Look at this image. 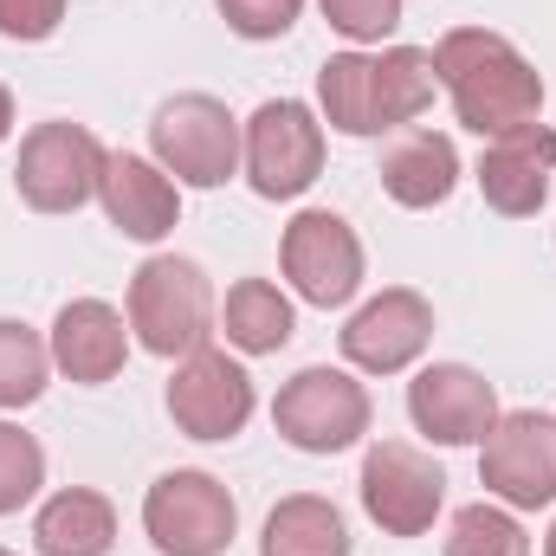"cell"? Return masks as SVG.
<instances>
[{
	"instance_id": "cell-18",
	"label": "cell",
	"mask_w": 556,
	"mask_h": 556,
	"mask_svg": "<svg viewBox=\"0 0 556 556\" xmlns=\"http://www.w3.org/2000/svg\"><path fill=\"white\" fill-rule=\"evenodd\" d=\"M453 188H459V149L453 137H440V130H395V142L382 149V194L395 201V207H440V201H453Z\"/></svg>"
},
{
	"instance_id": "cell-26",
	"label": "cell",
	"mask_w": 556,
	"mask_h": 556,
	"mask_svg": "<svg viewBox=\"0 0 556 556\" xmlns=\"http://www.w3.org/2000/svg\"><path fill=\"white\" fill-rule=\"evenodd\" d=\"M214 7H220L227 33H240V39H253V46L285 39V33L298 26V13H304V0H214Z\"/></svg>"
},
{
	"instance_id": "cell-14",
	"label": "cell",
	"mask_w": 556,
	"mask_h": 556,
	"mask_svg": "<svg viewBox=\"0 0 556 556\" xmlns=\"http://www.w3.org/2000/svg\"><path fill=\"white\" fill-rule=\"evenodd\" d=\"M408 420L427 446H479L498 420V389L466 363H427L408 382Z\"/></svg>"
},
{
	"instance_id": "cell-20",
	"label": "cell",
	"mask_w": 556,
	"mask_h": 556,
	"mask_svg": "<svg viewBox=\"0 0 556 556\" xmlns=\"http://www.w3.org/2000/svg\"><path fill=\"white\" fill-rule=\"evenodd\" d=\"M260 556H350V525L330 498L317 492H291L266 511Z\"/></svg>"
},
{
	"instance_id": "cell-11",
	"label": "cell",
	"mask_w": 556,
	"mask_h": 556,
	"mask_svg": "<svg viewBox=\"0 0 556 556\" xmlns=\"http://www.w3.org/2000/svg\"><path fill=\"white\" fill-rule=\"evenodd\" d=\"M363 511L382 538H427L440 505H446V472L433 466V453H420L408 440H376L363 453Z\"/></svg>"
},
{
	"instance_id": "cell-29",
	"label": "cell",
	"mask_w": 556,
	"mask_h": 556,
	"mask_svg": "<svg viewBox=\"0 0 556 556\" xmlns=\"http://www.w3.org/2000/svg\"><path fill=\"white\" fill-rule=\"evenodd\" d=\"M544 556H556V525H551V538H544Z\"/></svg>"
},
{
	"instance_id": "cell-3",
	"label": "cell",
	"mask_w": 556,
	"mask_h": 556,
	"mask_svg": "<svg viewBox=\"0 0 556 556\" xmlns=\"http://www.w3.org/2000/svg\"><path fill=\"white\" fill-rule=\"evenodd\" d=\"M124 317H130V337H137L149 356L162 363H181L194 350L214 343V285L194 260L181 253H149L130 278V298H124Z\"/></svg>"
},
{
	"instance_id": "cell-12",
	"label": "cell",
	"mask_w": 556,
	"mask_h": 556,
	"mask_svg": "<svg viewBox=\"0 0 556 556\" xmlns=\"http://www.w3.org/2000/svg\"><path fill=\"white\" fill-rule=\"evenodd\" d=\"M260 408V389H253V376H247V363L240 356H227V350H194V356H181L175 363V376H168V420L188 433V440H240L247 433V420Z\"/></svg>"
},
{
	"instance_id": "cell-2",
	"label": "cell",
	"mask_w": 556,
	"mask_h": 556,
	"mask_svg": "<svg viewBox=\"0 0 556 556\" xmlns=\"http://www.w3.org/2000/svg\"><path fill=\"white\" fill-rule=\"evenodd\" d=\"M433 52L427 46H382V52H330L317 72V117L337 137H389L408 130L433 104Z\"/></svg>"
},
{
	"instance_id": "cell-5",
	"label": "cell",
	"mask_w": 556,
	"mask_h": 556,
	"mask_svg": "<svg viewBox=\"0 0 556 556\" xmlns=\"http://www.w3.org/2000/svg\"><path fill=\"white\" fill-rule=\"evenodd\" d=\"M142 531L162 556H227L240 538V505L214 472L175 466L142 492Z\"/></svg>"
},
{
	"instance_id": "cell-21",
	"label": "cell",
	"mask_w": 556,
	"mask_h": 556,
	"mask_svg": "<svg viewBox=\"0 0 556 556\" xmlns=\"http://www.w3.org/2000/svg\"><path fill=\"white\" fill-rule=\"evenodd\" d=\"M220 330L240 356H278L298 337V311L273 278H240L220 304Z\"/></svg>"
},
{
	"instance_id": "cell-15",
	"label": "cell",
	"mask_w": 556,
	"mask_h": 556,
	"mask_svg": "<svg viewBox=\"0 0 556 556\" xmlns=\"http://www.w3.org/2000/svg\"><path fill=\"white\" fill-rule=\"evenodd\" d=\"M551 175H556V130L551 124H525V130L492 137L485 155H479V168H472L485 207L505 214V220H531L551 201Z\"/></svg>"
},
{
	"instance_id": "cell-6",
	"label": "cell",
	"mask_w": 556,
	"mask_h": 556,
	"mask_svg": "<svg viewBox=\"0 0 556 556\" xmlns=\"http://www.w3.org/2000/svg\"><path fill=\"white\" fill-rule=\"evenodd\" d=\"M240 168L260 201H298L324 175V117L304 98H266L240 130Z\"/></svg>"
},
{
	"instance_id": "cell-28",
	"label": "cell",
	"mask_w": 556,
	"mask_h": 556,
	"mask_svg": "<svg viewBox=\"0 0 556 556\" xmlns=\"http://www.w3.org/2000/svg\"><path fill=\"white\" fill-rule=\"evenodd\" d=\"M13 137V91H7V85H0V142Z\"/></svg>"
},
{
	"instance_id": "cell-23",
	"label": "cell",
	"mask_w": 556,
	"mask_h": 556,
	"mask_svg": "<svg viewBox=\"0 0 556 556\" xmlns=\"http://www.w3.org/2000/svg\"><path fill=\"white\" fill-rule=\"evenodd\" d=\"M446 556H531V538L518 525V511H505L498 498H479V505H459L453 525H446Z\"/></svg>"
},
{
	"instance_id": "cell-17",
	"label": "cell",
	"mask_w": 556,
	"mask_h": 556,
	"mask_svg": "<svg viewBox=\"0 0 556 556\" xmlns=\"http://www.w3.org/2000/svg\"><path fill=\"white\" fill-rule=\"evenodd\" d=\"M98 201H104V220L137 240V247H155L175 233L181 220V188L149 162V155H130V149H111L104 162V181H98Z\"/></svg>"
},
{
	"instance_id": "cell-8",
	"label": "cell",
	"mask_w": 556,
	"mask_h": 556,
	"mask_svg": "<svg viewBox=\"0 0 556 556\" xmlns=\"http://www.w3.org/2000/svg\"><path fill=\"white\" fill-rule=\"evenodd\" d=\"M273 427L298 453H350L369 433V389L350 369L311 363L298 369L273 402Z\"/></svg>"
},
{
	"instance_id": "cell-1",
	"label": "cell",
	"mask_w": 556,
	"mask_h": 556,
	"mask_svg": "<svg viewBox=\"0 0 556 556\" xmlns=\"http://www.w3.org/2000/svg\"><path fill=\"white\" fill-rule=\"evenodd\" d=\"M433 78L453 98V117L472 137H505L544 124V72L492 26H453L433 46Z\"/></svg>"
},
{
	"instance_id": "cell-4",
	"label": "cell",
	"mask_w": 556,
	"mask_h": 556,
	"mask_svg": "<svg viewBox=\"0 0 556 556\" xmlns=\"http://www.w3.org/2000/svg\"><path fill=\"white\" fill-rule=\"evenodd\" d=\"M149 162L175 188H227L240 175V124L220 98L181 91L149 117Z\"/></svg>"
},
{
	"instance_id": "cell-24",
	"label": "cell",
	"mask_w": 556,
	"mask_h": 556,
	"mask_svg": "<svg viewBox=\"0 0 556 556\" xmlns=\"http://www.w3.org/2000/svg\"><path fill=\"white\" fill-rule=\"evenodd\" d=\"M39 485H46V446L20 420H0V518H13L20 505H33Z\"/></svg>"
},
{
	"instance_id": "cell-13",
	"label": "cell",
	"mask_w": 556,
	"mask_h": 556,
	"mask_svg": "<svg viewBox=\"0 0 556 556\" xmlns=\"http://www.w3.org/2000/svg\"><path fill=\"white\" fill-rule=\"evenodd\" d=\"M343 343V363L363 369V376H402L415 369L433 343V304L420 298L415 285H389L376 291L369 304L350 311V324L337 330Z\"/></svg>"
},
{
	"instance_id": "cell-30",
	"label": "cell",
	"mask_w": 556,
	"mask_h": 556,
	"mask_svg": "<svg viewBox=\"0 0 556 556\" xmlns=\"http://www.w3.org/2000/svg\"><path fill=\"white\" fill-rule=\"evenodd\" d=\"M0 556H13V551H0Z\"/></svg>"
},
{
	"instance_id": "cell-16",
	"label": "cell",
	"mask_w": 556,
	"mask_h": 556,
	"mask_svg": "<svg viewBox=\"0 0 556 556\" xmlns=\"http://www.w3.org/2000/svg\"><path fill=\"white\" fill-rule=\"evenodd\" d=\"M46 343H52V369H59L65 382L104 389V382H117L124 363H130V317H124L117 304H104V298H72V304H59Z\"/></svg>"
},
{
	"instance_id": "cell-9",
	"label": "cell",
	"mask_w": 556,
	"mask_h": 556,
	"mask_svg": "<svg viewBox=\"0 0 556 556\" xmlns=\"http://www.w3.org/2000/svg\"><path fill=\"white\" fill-rule=\"evenodd\" d=\"M479 485L505 511H544L556 505V415L511 408L479 440Z\"/></svg>"
},
{
	"instance_id": "cell-27",
	"label": "cell",
	"mask_w": 556,
	"mask_h": 556,
	"mask_svg": "<svg viewBox=\"0 0 556 556\" xmlns=\"http://www.w3.org/2000/svg\"><path fill=\"white\" fill-rule=\"evenodd\" d=\"M72 0H0V39H20V46H39L59 33Z\"/></svg>"
},
{
	"instance_id": "cell-22",
	"label": "cell",
	"mask_w": 556,
	"mask_h": 556,
	"mask_svg": "<svg viewBox=\"0 0 556 556\" xmlns=\"http://www.w3.org/2000/svg\"><path fill=\"white\" fill-rule=\"evenodd\" d=\"M52 382V343L20 324V317H0V415H20L46 395Z\"/></svg>"
},
{
	"instance_id": "cell-19",
	"label": "cell",
	"mask_w": 556,
	"mask_h": 556,
	"mask_svg": "<svg viewBox=\"0 0 556 556\" xmlns=\"http://www.w3.org/2000/svg\"><path fill=\"white\" fill-rule=\"evenodd\" d=\"M39 556H111L117 551V505L91 485H65L33 511Z\"/></svg>"
},
{
	"instance_id": "cell-7",
	"label": "cell",
	"mask_w": 556,
	"mask_h": 556,
	"mask_svg": "<svg viewBox=\"0 0 556 556\" xmlns=\"http://www.w3.org/2000/svg\"><path fill=\"white\" fill-rule=\"evenodd\" d=\"M111 149L91 137L85 124H33L20 137V162H13V188L33 214H78L85 201H98Z\"/></svg>"
},
{
	"instance_id": "cell-10",
	"label": "cell",
	"mask_w": 556,
	"mask_h": 556,
	"mask_svg": "<svg viewBox=\"0 0 556 556\" xmlns=\"http://www.w3.org/2000/svg\"><path fill=\"white\" fill-rule=\"evenodd\" d=\"M278 273L304 304L343 311L363 291V240H356V227L343 214L304 207V214H291V227L278 240Z\"/></svg>"
},
{
	"instance_id": "cell-25",
	"label": "cell",
	"mask_w": 556,
	"mask_h": 556,
	"mask_svg": "<svg viewBox=\"0 0 556 556\" xmlns=\"http://www.w3.org/2000/svg\"><path fill=\"white\" fill-rule=\"evenodd\" d=\"M408 0H317V13L330 20V33H343L350 46H382L402 26Z\"/></svg>"
}]
</instances>
